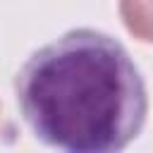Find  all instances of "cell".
<instances>
[{"label":"cell","instance_id":"7a4b0ae2","mask_svg":"<svg viewBox=\"0 0 153 153\" xmlns=\"http://www.w3.org/2000/svg\"><path fill=\"white\" fill-rule=\"evenodd\" d=\"M120 17L134 38L153 43V0H120Z\"/></svg>","mask_w":153,"mask_h":153},{"label":"cell","instance_id":"6da1fadb","mask_svg":"<svg viewBox=\"0 0 153 153\" xmlns=\"http://www.w3.org/2000/svg\"><path fill=\"white\" fill-rule=\"evenodd\" d=\"M17 105L38 141L67 153H115L141 131L146 84L127 48L74 29L38 48L14 79Z\"/></svg>","mask_w":153,"mask_h":153}]
</instances>
